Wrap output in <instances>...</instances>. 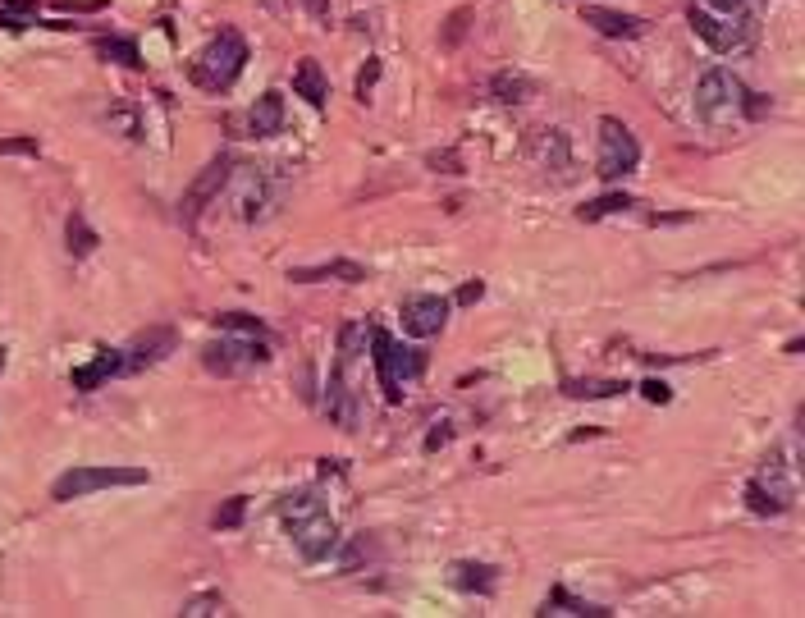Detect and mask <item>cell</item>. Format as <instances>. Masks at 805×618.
Returning <instances> with one entry per match:
<instances>
[{"label":"cell","instance_id":"obj_1","mask_svg":"<svg viewBox=\"0 0 805 618\" xmlns=\"http://www.w3.org/2000/svg\"><path fill=\"white\" fill-rule=\"evenodd\" d=\"M243 65H247V42L234 33V28H225V33L211 37V42L193 55L188 74H193V83L202 87V92H229V87L238 83V74H243Z\"/></svg>","mask_w":805,"mask_h":618},{"label":"cell","instance_id":"obj_2","mask_svg":"<svg viewBox=\"0 0 805 618\" xmlns=\"http://www.w3.org/2000/svg\"><path fill=\"white\" fill-rule=\"evenodd\" d=\"M371 358H376V376H380V390H385L389 403H403V385L408 380H417L421 371H426V353L421 348H403L394 344V339L385 335V330H371Z\"/></svg>","mask_w":805,"mask_h":618},{"label":"cell","instance_id":"obj_3","mask_svg":"<svg viewBox=\"0 0 805 618\" xmlns=\"http://www.w3.org/2000/svg\"><path fill=\"white\" fill-rule=\"evenodd\" d=\"M691 28H696V37L709 46V51H746V46L755 42V19L751 14H719L709 10V5H691Z\"/></svg>","mask_w":805,"mask_h":618},{"label":"cell","instance_id":"obj_4","mask_svg":"<svg viewBox=\"0 0 805 618\" xmlns=\"http://www.w3.org/2000/svg\"><path fill=\"white\" fill-rule=\"evenodd\" d=\"M147 467H69L65 477H55L51 499L69 504V499H83L92 490H115V486H147Z\"/></svg>","mask_w":805,"mask_h":618},{"label":"cell","instance_id":"obj_5","mask_svg":"<svg viewBox=\"0 0 805 618\" xmlns=\"http://www.w3.org/2000/svg\"><path fill=\"white\" fill-rule=\"evenodd\" d=\"M641 165V142L623 120H600V152H595V174L604 184H618Z\"/></svg>","mask_w":805,"mask_h":618},{"label":"cell","instance_id":"obj_6","mask_svg":"<svg viewBox=\"0 0 805 618\" xmlns=\"http://www.w3.org/2000/svg\"><path fill=\"white\" fill-rule=\"evenodd\" d=\"M741 101H746V87L732 69H709L696 83V110L709 124H728L741 115Z\"/></svg>","mask_w":805,"mask_h":618},{"label":"cell","instance_id":"obj_7","mask_svg":"<svg viewBox=\"0 0 805 618\" xmlns=\"http://www.w3.org/2000/svg\"><path fill=\"white\" fill-rule=\"evenodd\" d=\"M289 541L293 550L307 559V564H321V559H330L334 550H339V527H334L330 513H312V518H302L289 527Z\"/></svg>","mask_w":805,"mask_h":618},{"label":"cell","instance_id":"obj_8","mask_svg":"<svg viewBox=\"0 0 805 618\" xmlns=\"http://www.w3.org/2000/svg\"><path fill=\"white\" fill-rule=\"evenodd\" d=\"M266 344L261 339H220V344H206L202 348V362L206 371H215V376H234V371L252 367V362H266Z\"/></svg>","mask_w":805,"mask_h":618},{"label":"cell","instance_id":"obj_9","mask_svg":"<svg viewBox=\"0 0 805 618\" xmlns=\"http://www.w3.org/2000/svg\"><path fill=\"white\" fill-rule=\"evenodd\" d=\"M229 170H234V156H215V161L197 174L193 184H188V193H183V202H179L183 220H197L206 211V202H211V197H220V188L229 184Z\"/></svg>","mask_w":805,"mask_h":618},{"label":"cell","instance_id":"obj_10","mask_svg":"<svg viewBox=\"0 0 805 618\" xmlns=\"http://www.w3.org/2000/svg\"><path fill=\"white\" fill-rule=\"evenodd\" d=\"M444 321H449V298H440V293H417V298L403 303V330L412 339L440 335Z\"/></svg>","mask_w":805,"mask_h":618},{"label":"cell","instance_id":"obj_11","mask_svg":"<svg viewBox=\"0 0 805 618\" xmlns=\"http://www.w3.org/2000/svg\"><path fill=\"white\" fill-rule=\"evenodd\" d=\"M247 129L252 138H275L284 129V92H261L257 106L247 110Z\"/></svg>","mask_w":805,"mask_h":618},{"label":"cell","instance_id":"obj_12","mask_svg":"<svg viewBox=\"0 0 805 618\" xmlns=\"http://www.w3.org/2000/svg\"><path fill=\"white\" fill-rule=\"evenodd\" d=\"M325 412H330V422H339L344 431L357 426V403H353V390H348V380H344V367L330 371V380H325Z\"/></svg>","mask_w":805,"mask_h":618},{"label":"cell","instance_id":"obj_13","mask_svg":"<svg viewBox=\"0 0 805 618\" xmlns=\"http://www.w3.org/2000/svg\"><path fill=\"white\" fill-rule=\"evenodd\" d=\"M531 156L549 170H568L572 165V147H568V133L563 129H536L531 133Z\"/></svg>","mask_w":805,"mask_h":618},{"label":"cell","instance_id":"obj_14","mask_svg":"<svg viewBox=\"0 0 805 618\" xmlns=\"http://www.w3.org/2000/svg\"><path fill=\"white\" fill-rule=\"evenodd\" d=\"M581 19L591 23L600 37H641L645 33V19H636V14H618V10H604V5H591Z\"/></svg>","mask_w":805,"mask_h":618},{"label":"cell","instance_id":"obj_15","mask_svg":"<svg viewBox=\"0 0 805 618\" xmlns=\"http://www.w3.org/2000/svg\"><path fill=\"white\" fill-rule=\"evenodd\" d=\"M293 284H321V280H344V284H362L366 280V266L357 261H325V266H298L289 271Z\"/></svg>","mask_w":805,"mask_h":618},{"label":"cell","instance_id":"obj_16","mask_svg":"<svg viewBox=\"0 0 805 618\" xmlns=\"http://www.w3.org/2000/svg\"><path fill=\"white\" fill-rule=\"evenodd\" d=\"M174 348V330H147V335L138 339V344L129 348L133 358H124V371H138V367H151V362H161L165 353Z\"/></svg>","mask_w":805,"mask_h":618},{"label":"cell","instance_id":"obj_17","mask_svg":"<svg viewBox=\"0 0 805 618\" xmlns=\"http://www.w3.org/2000/svg\"><path fill=\"white\" fill-rule=\"evenodd\" d=\"M293 92H298L307 106H316V110L325 106V97H330V83H325V74H321V65H316V60H298V69H293Z\"/></svg>","mask_w":805,"mask_h":618},{"label":"cell","instance_id":"obj_18","mask_svg":"<svg viewBox=\"0 0 805 618\" xmlns=\"http://www.w3.org/2000/svg\"><path fill=\"white\" fill-rule=\"evenodd\" d=\"M490 92L504 101V106H522V101L536 97V83H531L526 74H513V69H504V74L490 78Z\"/></svg>","mask_w":805,"mask_h":618},{"label":"cell","instance_id":"obj_19","mask_svg":"<svg viewBox=\"0 0 805 618\" xmlns=\"http://www.w3.org/2000/svg\"><path fill=\"white\" fill-rule=\"evenodd\" d=\"M119 371H124V358H119V353H101L97 362H87V367H74V376H69V380H74V390H97L101 380H106V376H119Z\"/></svg>","mask_w":805,"mask_h":618},{"label":"cell","instance_id":"obj_20","mask_svg":"<svg viewBox=\"0 0 805 618\" xmlns=\"http://www.w3.org/2000/svg\"><path fill=\"white\" fill-rule=\"evenodd\" d=\"M321 509H325V504H321V495H316V490H293V495L280 499L284 527H293V522H302V518H312V513H321Z\"/></svg>","mask_w":805,"mask_h":618},{"label":"cell","instance_id":"obj_21","mask_svg":"<svg viewBox=\"0 0 805 618\" xmlns=\"http://www.w3.org/2000/svg\"><path fill=\"white\" fill-rule=\"evenodd\" d=\"M453 586H458V591H481V596H490V591H494V568H485V564H453Z\"/></svg>","mask_w":805,"mask_h":618},{"label":"cell","instance_id":"obj_22","mask_svg":"<svg viewBox=\"0 0 805 618\" xmlns=\"http://www.w3.org/2000/svg\"><path fill=\"white\" fill-rule=\"evenodd\" d=\"M65 239H69V252H74V257H92V252H97V243H101V239H97V229L87 225V220L78 216V211L69 216Z\"/></svg>","mask_w":805,"mask_h":618},{"label":"cell","instance_id":"obj_23","mask_svg":"<svg viewBox=\"0 0 805 618\" xmlns=\"http://www.w3.org/2000/svg\"><path fill=\"white\" fill-rule=\"evenodd\" d=\"M540 614H581V618H586V614H591V618H604V614H609V609H604V605H586V600H572L568 596V591H549V600H545V609H540Z\"/></svg>","mask_w":805,"mask_h":618},{"label":"cell","instance_id":"obj_24","mask_svg":"<svg viewBox=\"0 0 805 618\" xmlns=\"http://www.w3.org/2000/svg\"><path fill=\"white\" fill-rule=\"evenodd\" d=\"M563 390H568L572 399H613V394H623L627 385L623 380H568Z\"/></svg>","mask_w":805,"mask_h":618},{"label":"cell","instance_id":"obj_25","mask_svg":"<svg viewBox=\"0 0 805 618\" xmlns=\"http://www.w3.org/2000/svg\"><path fill=\"white\" fill-rule=\"evenodd\" d=\"M366 344H371V326H362V321H353V326L339 330V362H353L366 353Z\"/></svg>","mask_w":805,"mask_h":618},{"label":"cell","instance_id":"obj_26","mask_svg":"<svg viewBox=\"0 0 805 618\" xmlns=\"http://www.w3.org/2000/svg\"><path fill=\"white\" fill-rule=\"evenodd\" d=\"M627 206H636L627 193H604V197H595V202H586L577 211L581 220H604V216H618V211H627Z\"/></svg>","mask_w":805,"mask_h":618},{"label":"cell","instance_id":"obj_27","mask_svg":"<svg viewBox=\"0 0 805 618\" xmlns=\"http://www.w3.org/2000/svg\"><path fill=\"white\" fill-rule=\"evenodd\" d=\"M97 51L106 55V60H115V65H129V69H142V55L133 42H124V37H101Z\"/></svg>","mask_w":805,"mask_h":618},{"label":"cell","instance_id":"obj_28","mask_svg":"<svg viewBox=\"0 0 805 618\" xmlns=\"http://www.w3.org/2000/svg\"><path fill=\"white\" fill-rule=\"evenodd\" d=\"M215 326H220V330H229V335L266 339V326H261L257 316H247V312H225V316H215Z\"/></svg>","mask_w":805,"mask_h":618},{"label":"cell","instance_id":"obj_29","mask_svg":"<svg viewBox=\"0 0 805 618\" xmlns=\"http://www.w3.org/2000/svg\"><path fill=\"white\" fill-rule=\"evenodd\" d=\"M211 614H225V596L206 591V596L183 600V618H211Z\"/></svg>","mask_w":805,"mask_h":618},{"label":"cell","instance_id":"obj_30","mask_svg":"<svg viewBox=\"0 0 805 618\" xmlns=\"http://www.w3.org/2000/svg\"><path fill=\"white\" fill-rule=\"evenodd\" d=\"M746 504H751V513H760V518H778V513H783V509H778V499H773L760 481H751V486H746Z\"/></svg>","mask_w":805,"mask_h":618},{"label":"cell","instance_id":"obj_31","mask_svg":"<svg viewBox=\"0 0 805 618\" xmlns=\"http://www.w3.org/2000/svg\"><path fill=\"white\" fill-rule=\"evenodd\" d=\"M243 509H247V499H243V495L225 499V509H215V527H220V532L238 527V522H243Z\"/></svg>","mask_w":805,"mask_h":618},{"label":"cell","instance_id":"obj_32","mask_svg":"<svg viewBox=\"0 0 805 618\" xmlns=\"http://www.w3.org/2000/svg\"><path fill=\"white\" fill-rule=\"evenodd\" d=\"M37 138H0V156H37Z\"/></svg>","mask_w":805,"mask_h":618},{"label":"cell","instance_id":"obj_33","mask_svg":"<svg viewBox=\"0 0 805 618\" xmlns=\"http://www.w3.org/2000/svg\"><path fill=\"white\" fill-rule=\"evenodd\" d=\"M376 78H380V60H366V69L357 74V97H371V87H376Z\"/></svg>","mask_w":805,"mask_h":618},{"label":"cell","instance_id":"obj_34","mask_svg":"<svg viewBox=\"0 0 805 618\" xmlns=\"http://www.w3.org/2000/svg\"><path fill=\"white\" fill-rule=\"evenodd\" d=\"M641 394H645V399H650V403H668V399H673V390H668L664 380H645V385H641Z\"/></svg>","mask_w":805,"mask_h":618},{"label":"cell","instance_id":"obj_35","mask_svg":"<svg viewBox=\"0 0 805 618\" xmlns=\"http://www.w3.org/2000/svg\"><path fill=\"white\" fill-rule=\"evenodd\" d=\"M481 293H485L481 280H467V284L458 289V298H453V303H462V307H467V303H481Z\"/></svg>","mask_w":805,"mask_h":618},{"label":"cell","instance_id":"obj_36","mask_svg":"<svg viewBox=\"0 0 805 618\" xmlns=\"http://www.w3.org/2000/svg\"><path fill=\"white\" fill-rule=\"evenodd\" d=\"M366 554H371V545H366V541H353V545L344 550V559H339V564H344V568H357Z\"/></svg>","mask_w":805,"mask_h":618},{"label":"cell","instance_id":"obj_37","mask_svg":"<svg viewBox=\"0 0 805 618\" xmlns=\"http://www.w3.org/2000/svg\"><path fill=\"white\" fill-rule=\"evenodd\" d=\"M709 10H719V14H746L751 10V0H705Z\"/></svg>","mask_w":805,"mask_h":618},{"label":"cell","instance_id":"obj_38","mask_svg":"<svg viewBox=\"0 0 805 618\" xmlns=\"http://www.w3.org/2000/svg\"><path fill=\"white\" fill-rule=\"evenodd\" d=\"M449 440H453V431L440 422V426H435V431L426 435V454H435V449H444V445H449Z\"/></svg>","mask_w":805,"mask_h":618},{"label":"cell","instance_id":"obj_39","mask_svg":"<svg viewBox=\"0 0 805 618\" xmlns=\"http://www.w3.org/2000/svg\"><path fill=\"white\" fill-rule=\"evenodd\" d=\"M0 371H5V348H0Z\"/></svg>","mask_w":805,"mask_h":618}]
</instances>
